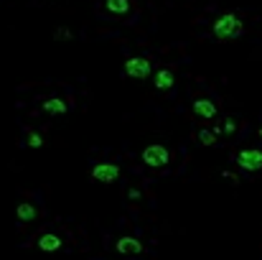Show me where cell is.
I'll list each match as a JSON object with an SVG mask.
<instances>
[{
    "instance_id": "obj_2",
    "label": "cell",
    "mask_w": 262,
    "mask_h": 260,
    "mask_svg": "<svg viewBox=\"0 0 262 260\" xmlns=\"http://www.w3.org/2000/svg\"><path fill=\"white\" fill-rule=\"evenodd\" d=\"M140 158H143V163L148 168H166L171 163V150L163 143H150V145L143 148Z\"/></svg>"
},
{
    "instance_id": "obj_12",
    "label": "cell",
    "mask_w": 262,
    "mask_h": 260,
    "mask_svg": "<svg viewBox=\"0 0 262 260\" xmlns=\"http://www.w3.org/2000/svg\"><path fill=\"white\" fill-rule=\"evenodd\" d=\"M130 8V0H104V10L110 15H127Z\"/></svg>"
},
{
    "instance_id": "obj_16",
    "label": "cell",
    "mask_w": 262,
    "mask_h": 260,
    "mask_svg": "<svg viewBox=\"0 0 262 260\" xmlns=\"http://www.w3.org/2000/svg\"><path fill=\"white\" fill-rule=\"evenodd\" d=\"M56 38H64V41H67V38H74V33H72L67 26H61V28L56 31Z\"/></svg>"
},
{
    "instance_id": "obj_4",
    "label": "cell",
    "mask_w": 262,
    "mask_h": 260,
    "mask_svg": "<svg viewBox=\"0 0 262 260\" xmlns=\"http://www.w3.org/2000/svg\"><path fill=\"white\" fill-rule=\"evenodd\" d=\"M89 176H92L94 181H99V184H115V181L120 179V166L112 163V161H99V163L92 166Z\"/></svg>"
},
{
    "instance_id": "obj_18",
    "label": "cell",
    "mask_w": 262,
    "mask_h": 260,
    "mask_svg": "<svg viewBox=\"0 0 262 260\" xmlns=\"http://www.w3.org/2000/svg\"><path fill=\"white\" fill-rule=\"evenodd\" d=\"M257 133H260V138H262V128H260V130H257Z\"/></svg>"
},
{
    "instance_id": "obj_6",
    "label": "cell",
    "mask_w": 262,
    "mask_h": 260,
    "mask_svg": "<svg viewBox=\"0 0 262 260\" xmlns=\"http://www.w3.org/2000/svg\"><path fill=\"white\" fill-rule=\"evenodd\" d=\"M115 253H120V255H140L143 253V243L138 240V237H133V235H122L120 240L115 243Z\"/></svg>"
},
{
    "instance_id": "obj_9",
    "label": "cell",
    "mask_w": 262,
    "mask_h": 260,
    "mask_svg": "<svg viewBox=\"0 0 262 260\" xmlns=\"http://www.w3.org/2000/svg\"><path fill=\"white\" fill-rule=\"evenodd\" d=\"M41 110L46 115H67L69 105H67V100H61V97H49V100H43Z\"/></svg>"
},
{
    "instance_id": "obj_10",
    "label": "cell",
    "mask_w": 262,
    "mask_h": 260,
    "mask_svg": "<svg viewBox=\"0 0 262 260\" xmlns=\"http://www.w3.org/2000/svg\"><path fill=\"white\" fill-rule=\"evenodd\" d=\"M61 248V237L56 232H43L38 237V250L41 253H56Z\"/></svg>"
},
{
    "instance_id": "obj_14",
    "label": "cell",
    "mask_w": 262,
    "mask_h": 260,
    "mask_svg": "<svg viewBox=\"0 0 262 260\" xmlns=\"http://www.w3.org/2000/svg\"><path fill=\"white\" fill-rule=\"evenodd\" d=\"M26 145H28V148H33V150H38V148L43 145V135H41V133H36V130H31V133L26 135Z\"/></svg>"
},
{
    "instance_id": "obj_17",
    "label": "cell",
    "mask_w": 262,
    "mask_h": 260,
    "mask_svg": "<svg viewBox=\"0 0 262 260\" xmlns=\"http://www.w3.org/2000/svg\"><path fill=\"white\" fill-rule=\"evenodd\" d=\"M140 197H143L140 189H127V199H130V202H138Z\"/></svg>"
},
{
    "instance_id": "obj_11",
    "label": "cell",
    "mask_w": 262,
    "mask_h": 260,
    "mask_svg": "<svg viewBox=\"0 0 262 260\" xmlns=\"http://www.w3.org/2000/svg\"><path fill=\"white\" fill-rule=\"evenodd\" d=\"M15 217H18V222H33L36 217H38V209L31 202H20L15 207Z\"/></svg>"
},
{
    "instance_id": "obj_5",
    "label": "cell",
    "mask_w": 262,
    "mask_h": 260,
    "mask_svg": "<svg viewBox=\"0 0 262 260\" xmlns=\"http://www.w3.org/2000/svg\"><path fill=\"white\" fill-rule=\"evenodd\" d=\"M237 166L242 171H262V150L260 148H245L237 153Z\"/></svg>"
},
{
    "instance_id": "obj_1",
    "label": "cell",
    "mask_w": 262,
    "mask_h": 260,
    "mask_svg": "<svg viewBox=\"0 0 262 260\" xmlns=\"http://www.w3.org/2000/svg\"><path fill=\"white\" fill-rule=\"evenodd\" d=\"M211 33L219 41H234L245 33V23L237 13H222L219 18L211 23Z\"/></svg>"
},
{
    "instance_id": "obj_8",
    "label": "cell",
    "mask_w": 262,
    "mask_h": 260,
    "mask_svg": "<svg viewBox=\"0 0 262 260\" xmlns=\"http://www.w3.org/2000/svg\"><path fill=\"white\" fill-rule=\"evenodd\" d=\"M153 77V84H156V90L158 92H168L176 87V74H173L171 69H158L156 74H150Z\"/></svg>"
},
{
    "instance_id": "obj_13",
    "label": "cell",
    "mask_w": 262,
    "mask_h": 260,
    "mask_svg": "<svg viewBox=\"0 0 262 260\" xmlns=\"http://www.w3.org/2000/svg\"><path fill=\"white\" fill-rule=\"evenodd\" d=\"M196 135H199V143H201V145H214L216 138L222 135V130H219V128H201Z\"/></svg>"
},
{
    "instance_id": "obj_15",
    "label": "cell",
    "mask_w": 262,
    "mask_h": 260,
    "mask_svg": "<svg viewBox=\"0 0 262 260\" xmlns=\"http://www.w3.org/2000/svg\"><path fill=\"white\" fill-rule=\"evenodd\" d=\"M219 130H222V135H234V133H237V120H234L232 115L224 118V125H222Z\"/></svg>"
},
{
    "instance_id": "obj_7",
    "label": "cell",
    "mask_w": 262,
    "mask_h": 260,
    "mask_svg": "<svg viewBox=\"0 0 262 260\" xmlns=\"http://www.w3.org/2000/svg\"><path fill=\"white\" fill-rule=\"evenodd\" d=\"M191 110L196 113V118L211 120V118H216V102L209 100V97H196L193 105H191Z\"/></svg>"
},
{
    "instance_id": "obj_3",
    "label": "cell",
    "mask_w": 262,
    "mask_h": 260,
    "mask_svg": "<svg viewBox=\"0 0 262 260\" xmlns=\"http://www.w3.org/2000/svg\"><path fill=\"white\" fill-rule=\"evenodd\" d=\"M122 72L130 79H148L153 74V64H150L148 56H130L122 64Z\"/></svg>"
}]
</instances>
